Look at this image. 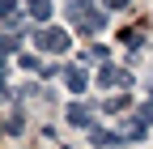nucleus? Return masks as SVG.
<instances>
[{
	"label": "nucleus",
	"instance_id": "obj_1",
	"mask_svg": "<svg viewBox=\"0 0 153 149\" xmlns=\"http://www.w3.org/2000/svg\"><path fill=\"white\" fill-rule=\"evenodd\" d=\"M34 43L43 47V51H51V55H60V51H68V47H72V34H68V30L47 26V30H38V34H34Z\"/></svg>",
	"mask_w": 153,
	"mask_h": 149
},
{
	"label": "nucleus",
	"instance_id": "obj_2",
	"mask_svg": "<svg viewBox=\"0 0 153 149\" xmlns=\"http://www.w3.org/2000/svg\"><path fill=\"white\" fill-rule=\"evenodd\" d=\"M98 85H102V89H119V85H132V77H128L123 68L102 64V68H98Z\"/></svg>",
	"mask_w": 153,
	"mask_h": 149
},
{
	"label": "nucleus",
	"instance_id": "obj_8",
	"mask_svg": "<svg viewBox=\"0 0 153 149\" xmlns=\"http://www.w3.org/2000/svg\"><path fill=\"white\" fill-rule=\"evenodd\" d=\"M17 17H22V9H17V0H0V22L17 26Z\"/></svg>",
	"mask_w": 153,
	"mask_h": 149
},
{
	"label": "nucleus",
	"instance_id": "obj_11",
	"mask_svg": "<svg viewBox=\"0 0 153 149\" xmlns=\"http://www.w3.org/2000/svg\"><path fill=\"white\" fill-rule=\"evenodd\" d=\"M128 107V94H115V98H106V111H123Z\"/></svg>",
	"mask_w": 153,
	"mask_h": 149
},
{
	"label": "nucleus",
	"instance_id": "obj_4",
	"mask_svg": "<svg viewBox=\"0 0 153 149\" xmlns=\"http://www.w3.org/2000/svg\"><path fill=\"white\" fill-rule=\"evenodd\" d=\"M64 119H68L72 128H89V132H94V115H89V107H85V102H72Z\"/></svg>",
	"mask_w": 153,
	"mask_h": 149
},
{
	"label": "nucleus",
	"instance_id": "obj_6",
	"mask_svg": "<svg viewBox=\"0 0 153 149\" xmlns=\"http://www.w3.org/2000/svg\"><path fill=\"white\" fill-rule=\"evenodd\" d=\"M89 136H94L98 149H119V145H123V136H119V132H106V128H94Z\"/></svg>",
	"mask_w": 153,
	"mask_h": 149
},
{
	"label": "nucleus",
	"instance_id": "obj_9",
	"mask_svg": "<svg viewBox=\"0 0 153 149\" xmlns=\"http://www.w3.org/2000/svg\"><path fill=\"white\" fill-rule=\"evenodd\" d=\"M30 17H34V22H47V17H51V0H30Z\"/></svg>",
	"mask_w": 153,
	"mask_h": 149
},
{
	"label": "nucleus",
	"instance_id": "obj_5",
	"mask_svg": "<svg viewBox=\"0 0 153 149\" xmlns=\"http://www.w3.org/2000/svg\"><path fill=\"white\" fill-rule=\"evenodd\" d=\"M119 136H123V141H145V136H149V124H145L140 115H132V119L119 128Z\"/></svg>",
	"mask_w": 153,
	"mask_h": 149
},
{
	"label": "nucleus",
	"instance_id": "obj_7",
	"mask_svg": "<svg viewBox=\"0 0 153 149\" xmlns=\"http://www.w3.org/2000/svg\"><path fill=\"white\" fill-rule=\"evenodd\" d=\"M76 26H81L85 34H94V30H102V26H106V13H85V17H81Z\"/></svg>",
	"mask_w": 153,
	"mask_h": 149
},
{
	"label": "nucleus",
	"instance_id": "obj_12",
	"mask_svg": "<svg viewBox=\"0 0 153 149\" xmlns=\"http://www.w3.org/2000/svg\"><path fill=\"white\" fill-rule=\"evenodd\" d=\"M106 4H111V9H123V4H128V0H106Z\"/></svg>",
	"mask_w": 153,
	"mask_h": 149
},
{
	"label": "nucleus",
	"instance_id": "obj_10",
	"mask_svg": "<svg viewBox=\"0 0 153 149\" xmlns=\"http://www.w3.org/2000/svg\"><path fill=\"white\" fill-rule=\"evenodd\" d=\"M94 9V0H68V13H72V22H81V17Z\"/></svg>",
	"mask_w": 153,
	"mask_h": 149
},
{
	"label": "nucleus",
	"instance_id": "obj_3",
	"mask_svg": "<svg viewBox=\"0 0 153 149\" xmlns=\"http://www.w3.org/2000/svg\"><path fill=\"white\" fill-rule=\"evenodd\" d=\"M64 85L72 89V94H85V85H89V72H85V68H76V64H68V68H64Z\"/></svg>",
	"mask_w": 153,
	"mask_h": 149
}]
</instances>
